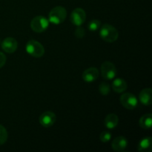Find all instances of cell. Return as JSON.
<instances>
[{
  "label": "cell",
  "mask_w": 152,
  "mask_h": 152,
  "mask_svg": "<svg viewBox=\"0 0 152 152\" xmlns=\"http://www.w3.org/2000/svg\"><path fill=\"white\" fill-rule=\"evenodd\" d=\"M100 37L107 42H114L118 39V31L114 26L108 24L102 25L99 31Z\"/></svg>",
  "instance_id": "6da1fadb"
},
{
  "label": "cell",
  "mask_w": 152,
  "mask_h": 152,
  "mask_svg": "<svg viewBox=\"0 0 152 152\" xmlns=\"http://www.w3.org/2000/svg\"><path fill=\"white\" fill-rule=\"evenodd\" d=\"M48 16L49 22L54 25H59L66 19L67 10L62 6H56L50 10Z\"/></svg>",
  "instance_id": "7a4b0ae2"
},
{
  "label": "cell",
  "mask_w": 152,
  "mask_h": 152,
  "mask_svg": "<svg viewBox=\"0 0 152 152\" xmlns=\"http://www.w3.org/2000/svg\"><path fill=\"white\" fill-rule=\"evenodd\" d=\"M27 53L35 58H40L44 55L45 48L42 45L34 39L29 40L26 44Z\"/></svg>",
  "instance_id": "3957f363"
},
{
  "label": "cell",
  "mask_w": 152,
  "mask_h": 152,
  "mask_svg": "<svg viewBox=\"0 0 152 152\" xmlns=\"http://www.w3.org/2000/svg\"><path fill=\"white\" fill-rule=\"evenodd\" d=\"M49 25V20L43 16H37L31 20V28L37 33H42L45 31Z\"/></svg>",
  "instance_id": "277c9868"
},
{
  "label": "cell",
  "mask_w": 152,
  "mask_h": 152,
  "mask_svg": "<svg viewBox=\"0 0 152 152\" xmlns=\"http://www.w3.org/2000/svg\"><path fill=\"white\" fill-rule=\"evenodd\" d=\"M101 73L104 79L107 80H113L117 75V68L112 62L105 61L101 65Z\"/></svg>",
  "instance_id": "5b68a950"
},
{
  "label": "cell",
  "mask_w": 152,
  "mask_h": 152,
  "mask_svg": "<svg viewBox=\"0 0 152 152\" xmlns=\"http://www.w3.org/2000/svg\"><path fill=\"white\" fill-rule=\"evenodd\" d=\"M120 102L122 105L129 110H133L137 108L138 101L136 96L132 93H124L120 96Z\"/></svg>",
  "instance_id": "8992f818"
},
{
  "label": "cell",
  "mask_w": 152,
  "mask_h": 152,
  "mask_svg": "<svg viewBox=\"0 0 152 152\" xmlns=\"http://www.w3.org/2000/svg\"><path fill=\"white\" fill-rule=\"evenodd\" d=\"M86 19V13L83 8L74 9L71 14V21L74 25L80 26L85 22Z\"/></svg>",
  "instance_id": "52a82bcc"
},
{
  "label": "cell",
  "mask_w": 152,
  "mask_h": 152,
  "mask_svg": "<svg viewBox=\"0 0 152 152\" xmlns=\"http://www.w3.org/2000/svg\"><path fill=\"white\" fill-rule=\"evenodd\" d=\"M56 120V115L52 111H45L40 115L39 123L45 128H49L53 126Z\"/></svg>",
  "instance_id": "ba28073f"
},
{
  "label": "cell",
  "mask_w": 152,
  "mask_h": 152,
  "mask_svg": "<svg viewBox=\"0 0 152 152\" xmlns=\"http://www.w3.org/2000/svg\"><path fill=\"white\" fill-rule=\"evenodd\" d=\"M1 47L4 51L8 53H13L16 50L18 47L17 41L14 38L7 37L4 39L1 44Z\"/></svg>",
  "instance_id": "9c48e42d"
},
{
  "label": "cell",
  "mask_w": 152,
  "mask_h": 152,
  "mask_svg": "<svg viewBox=\"0 0 152 152\" xmlns=\"http://www.w3.org/2000/svg\"><path fill=\"white\" fill-rule=\"evenodd\" d=\"M99 77V71L96 68L91 67L83 72V79L86 83H93Z\"/></svg>",
  "instance_id": "30bf717a"
},
{
  "label": "cell",
  "mask_w": 152,
  "mask_h": 152,
  "mask_svg": "<svg viewBox=\"0 0 152 152\" xmlns=\"http://www.w3.org/2000/svg\"><path fill=\"white\" fill-rule=\"evenodd\" d=\"M128 145V141L124 137H118L113 140L111 147L115 151L121 152L126 148Z\"/></svg>",
  "instance_id": "8fae6325"
},
{
  "label": "cell",
  "mask_w": 152,
  "mask_h": 152,
  "mask_svg": "<svg viewBox=\"0 0 152 152\" xmlns=\"http://www.w3.org/2000/svg\"><path fill=\"white\" fill-rule=\"evenodd\" d=\"M139 99L141 103L144 105H150L152 103V90L151 88H145L140 92Z\"/></svg>",
  "instance_id": "7c38bea8"
},
{
  "label": "cell",
  "mask_w": 152,
  "mask_h": 152,
  "mask_svg": "<svg viewBox=\"0 0 152 152\" xmlns=\"http://www.w3.org/2000/svg\"><path fill=\"white\" fill-rule=\"evenodd\" d=\"M119 123L118 116L114 114H110L106 116L104 120V125L108 129H114L117 126Z\"/></svg>",
  "instance_id": "4fadbf2b"
},
{
  "label": "cell",
  "mask_w": 152,
  "mask_h": 152,
  "mask_svg": "<svg viewBox=\"0 0 152 152\" xmlns=\"http://www.w3.org/2000/svg\"><path fill=\"white\" fill-rule=\"evenodd\" d=\"M137 149L140 152H148L152 149V138L145 137L138 143Z\"/></svg>",
  "instance_id": "5bb4252c"
},
{
  "label": "cell",
  "mask_w": 152,
  "mask_h": 152,
  "mask_svg": "<svg viewBox=\"0 0 152 152\" xmlns=\"http://www.w3.org/2000/svg\"><path fill=\"white\" fill-rule=\"evenodd\" d=\"M111 87L117 93H123L127 89V83L123 79L117 78L113 81Z\"/></svg>",
  "instance_id": "9a60e30c"
},
{
  "label": "cell",
  "mask_w": 152,
  "mask_h": 152,
  "mask_svg": "<svg viewBox=\"0 0 152 152\" xmlns=\"http://www.w3.org/2000/svg\"><path fill=\"white\" fill-rule=\"evenodd\" d=\"M139 123L142 129H145V130L151 129L152 125V114H146L142 116L141 118L140 119Z\"/></svg>",
  "instance_id": "2e32d148"
},
{
  "label": "cell",
  "mask_w": 152,
  "mask_h": 152,
  "mask_svg": "<svg viewBox=\"0 0 152 152\" xmlns=\"http://www.w3.org/2000/svg\"><path fill=\"white\" fill-rule=\"evenodd\" d=\"M110 90H111V86L106 82H102L99 84V91L102 95H104V96L108 95L110 93Z\"/></svg>",
  "instance_id": "e0dca14e"
},
{
  "label": "cell",
  "mask_w": 152,
  "mask_h": 152,
  "mask_svg": "<svg viewBox=\"0 0 152 152\" xmlns=\"http://www.w3.org/2000/svg\"><path fill=\"white\" fill-rule=\"evenodd\" d=\"M101 22L100 21L97 20V19H94V20H91L88 23V29L90 30L91 31H96L100 28Z\"/></svg>",
  "instance_id": "ac0fdd59"
},
{
  "label": "cell",
  "mask_w": 152,
  "mask_h": 152,
  "mask_svg": "<svg viewBox=\"0 0 152 152\" xmlns=\"http://www.w3.org/2000/svg\"><path fill=\"white\" fill-rule=\"evenodd\" d=\"M7 140V132L4 126L0 125V145L5 143Z\"/></svg>",
  "instance_id": "d6986e66"
},
{
  "label": "cell",
  "mask_w": 152,
  "mask_h": 152,
  "mask_svg": "<svg viewBox=\"0 0 152 152\" xmlns=\"http://www.w3.org/2000/svg\"><path fill=\"white\" fill-rule=\"evenodd\" d=\"M111 139V134L108 132H102L99 135V140L102 142H109Z\"/></svg>",
  "instance_id": "ffe728a7"
},
{
  "label": "cell",
  "mask_w": 152,
  "mask_h": 152,
  "mask_svg": "<svg viewBox=\"0 0 152 152\" xmlns=\"http://www.w3.org/2000/svg\"><path fill=\"white\" fill-rule=\"evenodd\" d=\"M86 34V31H85V29L82 27L78 26L77 28H76L75 31H74V35L76 36V37L79 39L83 38V37Z\"/></svg>",
  "instance_id": "44dd1931"
},
{
  "label": "cell",
  "mask_w": 152,
  "mask_h": 152,
  "mask_svg": "<svg viewBox=\"0 0 152 152\" xmlns=\"http://www.w3.org/2000/svg\"><path fill=\"white\" fill-rule=\"evenodd\" d=\"M6 62V56L2 53L0 52V68H2Z\"/></svg>",
  "instance_id": "7402d4cb"
}]
</instances>
